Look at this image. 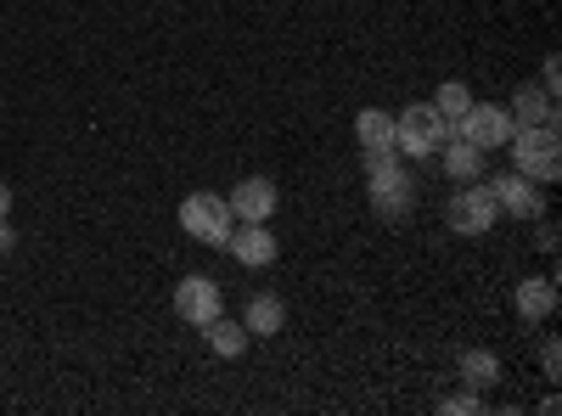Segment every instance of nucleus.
<instances>
[{
    "instance_id": "nucleus-19",
    "label": "nucleus",
    "mask_w": 562,
    "mask_h": 416,
    "mask_svg": "<svg viewBox=\"0 0 562 416\" xmlns=\"http://www.w3.org/2000/svg\"><path fill=\"white\" fill-rule=\"evenodd\" d=\"M439 411H450V416H473V411H484V394H450V400H439Z\"/></svg>"
},
{
    "instance_id": "nucleus-12",
    "label": "nucleus",
    "mask_w": 562,
    "mask_h": 416,
    "mask_svg": "<svg viewBox=\"0 0 562 416\" xmlns=\"http://www.w3.org/2000/svg\"><path fill=\"white\" fill-rule=\"evenodd\" d=\"M512 304H518L524 321H551L557 315V282L551 276H524L518 293H512Z\"/></svg>"
},
{
    "instance_id": "nucleus-21",
    "label": "nucleus",
    "mask_w": 562,
    "mask_h": 416,
    "mask_svg": "<svg viewBox=\"0 0 562 416\" xmlns=\"http://www.w3.org/2000/svg\"><path fill=\"white\" fill-rule=\"evenodd\" d=\"M540 254H557V225L551 220H540V243H535Z\"/></svg>"
},
{
    "instance_id": "nucleus-10",
    "label": "nucleus",
    "mask_w": 562,
    "mask_h": 416,
    "mask_svg": "<svg viewBox=\"0 0 562 416\" xmlns=\"http://www.w3.org/2000/svg\"><path fill=\"white\" fill-rule=\"evenodd\" d=\"M506 113H512V130H546V124H557V97L546 85H518L512 90V102H506Z\"/></svg>"
},
{
    "instance_id": "nucleus-9",
    "label": "nucleus",
    "mask_w": 562,
    "mask_h": 416,
    "mask_svg": "<svg viewBox=\"0 0 562 416\" xmlns=\"http://www.w3.org/2000/svg\"><path fill=\"white\" fill-rule=\"evenodd\" d=\"M225 203H231V214H237V225H270V214H276L281 192H276V180H265V175H248L243 187L225 198Z\"/></svg>"
},
{
    "instance_id": "nucleus-18",
    "label": "nucleus",
    "mask_w": 562,
    "mask_h": 416,
    "mask_svg": "<svg viewBox=\"0 0 562 416\" xmlns=\"http://www.w3.org/2000/svg\"><path fill=\"white\" fill-rule=\"evenodd\" d=\"M434 108H439V119L456 130V119H461L467 108H473V90H467L461 79H445V85H439V97H434Z\"/></svg>"
},
{
    "instance_id": "nucleus-16",
    "label": "nucleus",
    "mask_w": 562,
    "mask_h": 416,
    "mask_svg": "<svg viewBox=\"0 0 562 416\" xmlns=\"http://www.w3.org/2000/svg\"><path fill=\"white\" fill-rule=\"evenodd\" d=\"M456 372H461V383L473 389V394H484V389L501 383V360H495V349H461Z\"/></svg>"
},
{
    "instance_id": "nucleus-15",
    "label": "nucleus",
    "mask_w": 562,
    "mask_h": 416,
    "mask_svg": "<svg viewBox=\"0 0 562 416\" xmlns=\"http://www.w3.org/2000/svg\"><path fill=\"white\" fill-rule=\"evenodd\" d=\"M281 321H288V304H281L276 293H254L248 310H243L248 338H276V333H281Z\"/></svg>"
},
{
    "instance_id": "nucleus-17",
    "label": "nucleus",
    "mask_w": 562,
    "mask_h": 416,
    "mask_svg": "<svg viewBox=\"0 0 562 416\" xmlns=\"http://www.w3.org/2000/svg\"><path fill=\"white\" fill-rule=\"evenodd\" d=\"M203 333H209V349H214L220 360H243V355H248V344H254L243 321H225V315H214Z\"/></svg>"
},
{
    "instance_id": "nucleus-4",
    "label": "nucleus",
    "mask_w": 562,
    "mask_h": 416,
    "mask_svg": "<svg viewBox=\"0 0 562 416\" xmlns=\"http://www.w3.org/2000/svg\"><path fill=\"white\" fill-rule=\"evenodd\" d=\"M180 231L203 248H225L231 231H237V214H231V203L220 192H192L180 203Z\"/></svg>"
},
{
    "instance_id": "nucleus-2",
    "label": "nucleus",
    "mask_w": 562,
    "mask_h": 416,
    "mask_svg": "<svg viewBox=\"0 0 562 416\" xmlns=\"http://www.w3.org/2000/svg\"><path fill=\"white\" fill-rule=\"evenodd\" d=\"M445 135H456V130L439 119L434 102H411V108L394 113V147H400V158H434L445 147Z\"/></svg>"
},
{
    "instance_id": "nucleus-3",
    "label": "nucleus",
    "mask_w": 562,
    "mask_h": 416,
    "mask_svg": "<svg viewBox=\"0 0 562 416\" xmlns=\"http://www.w3.org/2000/svg\"><path fill=\"white\" fill-rule=\"evenodd\" d=\"M512 169L518 175H529L535 187H551V180L562 175V142H557V124H546V130H512Z\"/></svg>"
},
{
    "instance_id": "nucleus-24",
    "label": "nucleus",
    "mask_w": 562,
    "mask_h": 416,
    "mask_svg": "<svg viewBox=\"0 0 562 416\" xmlns=\"http://www.w3.org/2000/svg\"><path fill=\"white\" fill-rule=\"evenodd\" d=\"M12 243H18V237H12V225H7V220H0V254H7Z\"/></svg>"
},
{
    "instance_id": "nucleus-20",
    "label": "nucleus",
    "mask_w": 562,
    "mask_h": 416,
    "mask_svg": "<svg viewBox=\"0 0 562 416\" xmlns=\"http://www.w3.org/2000/svg\"><path fill=\"white\" fill-rule=\"evenodd\" d=\"M540 372H546V378H562V349H557V338H546V349H540Z\"/></svg>"
},
{
    "instance_id": "nucleus-11",
    "label": "nucleus",
    "mask_w": 562,
    "mask_h": 416,
    "mask_svg": "<svg viewBox=\"0 0 562 416\" xmlns=\"http://www.w3.org/2000/svg\"><path fill=\"white\" fill-rule=\"evenodd\" d=\"M225 254L237 259V265H248V270H270L281 248H276V237H270V225H243V231H231Z\"/></svg>"
},
{
    "instance_id": "nucleus-13",
    "label": "nucleus",
    "mask_w": 562,
    "mask_h": 416,
    "mask_svg": "<svg viewBox=\"0 0 562 416\" xmlns=\"http://www.w3.org/2000/svg\"><path fill=\"white\" fill-rule=\"evenodd\" d=\"M434 158H439V169L456 180V187H461V180H479V175H484V153H479L473 142H461V135H445V147H439Z\"/></svg>"
},
{
    "instance_id": "nucleus-1",
    "label": "nucleus",
    "mask_w": 562,
    "mask_h": 416,
    "mask_svg": "<svg viewBox=\"0 0 562 416\" xmlns=\"http://www.w3.org/2000/svg\"><path fill=\"white\" fill-rule=\"evenodd\" d=\"M366 187H371V209H378V220H394V225L416 203V180H411L400 153H366Z\"/></svg>"
},
{
    "instance_id": "nucleus-22",
    "label": "nucleus",
    "mask_w": 562,
    "mask_h": 416,
    "mask_svg": "<svg viewBox=\"0 0 562 416\" xmlns=\"http://www.w3.org/2000/svg\"><path fill=\"white\" fill-rule=\"evenodd\" d=\"M540 85H546L551 97H557V57H546V68H540Z\"/></svg>"
},
{
    "instance_id": "nucleus-6",
    "label": "nucleus",
    "mask_w": 562,
    "mask_h": 416,
    "mask_svg": "<svg viewBox=\"0 0 562 416\" xmlns=\"http://www.w3.org/2000/svg\"><path fill=\"white\" fill-rule=\"evenodd\" d=\"M456 135H461V142H473L479 153H501L512 142V113L501 102H473L456 119Z\"/></svg>"
},
{
    "instance_id": "nucleus-23",
    "label": "nucleus",
    "mask_w": 562,
    "mask_h": 416,
    "mask_svg": "<svg viewBox=\"0 0 562 416\" xmlns=\"http://www.w3.org/2000/svg\"><path fill=\"white\" fill-rule=\"evenodd\" d=\"M7 214H12V187L0 180V220H7Z\"/></svg>"
},
{
    "instance_id": "nucleus-7",
    "label": "nucleus",
    "mask_w": 562,
    "mask_h": 416,
    "mask_svg": "<svg viewBox=\"0 0 562 416\" xmlns=\"http://www.w3.org/2000/svg\"><path fill=\"white\" fill-rule=\"evenodd\" d=\"M175 315L186 327H209L214 315H225V299H220V282L214 276H186L175 288Z\"/></svg>"
},
{
    "instance_id": "nucleus-8",
    "label": "nucleus",
    "mask_w": 562,
    "mask_h": 416,
    "mask_svg": "<svg viewBox=\"0 0 562 416\" xmlns=\"http://www.w3.org/2000/svg\"><path fill=\"white\" fill-rule=\"evenodd\" d=\"M490 192H495V209L506 214V220H540L546 214V198H540V187H535V180L529 175H518V169H512V175H495L490 180Z\"/></svg>"
},
{
    "instance_id": "nucleus-5",
    "label": "nucleus",
    "mask_w": 562,
    "mask_h": 416,
    "mask_svg": "<svg viewBox=\"0 0 562 416\" xmlns=\"http://www.w3.org/2000/svg\"><path fill=\"white\" fill-rule=\"evenodd\" d=\"M495 220H501V209H495L490 180H484V187H479V180H461V187L450 192V203H445V225L456 231V237H490Z\"/></svg>"
},
{
    "instance_id": "nucleus-14",
    "label": "nucleus",
    "mask_w": 562,
    "mask_h": 416,
    "mask_svg": "<svg viewBox=\"0 0 562 416\" xmlns=\"http://www.w3.org/2000/svg\"><path fill=\"white\" fill-rule=\"evenodd\" d=\"M355 142H360L366 153H400V147H394V113H383V108H360V119H355Z\"/></svg>"
}]
</instances>
